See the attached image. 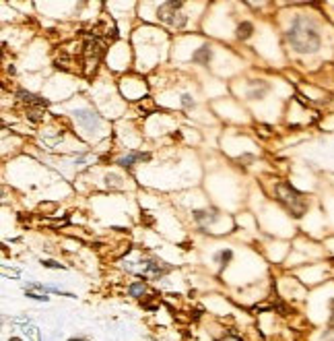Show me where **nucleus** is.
<instances>
[{"label":"nucleus","instance_id":"1","mask_svg":"<svg viewBox=\"0 0 334 341\" xmlns=\"http://www.w3.org/2000/svg\"><path fill=\"white\" fill-rule=\"evenodd\" d=\"M287 41L299 54H314L320 48V33L307 19L297 17L287 31Z\"/></svg>","mask_w":334,"mask_h":341},{"label":"nucleus","instance_id":"2","mask_svg":"<svg viewBox=\"0 0 334 341\" xmlns=\"http://www.w3.org/2000/svg\"><path fill=\"white\" fill-rule=\"evenodd\" d=\"M274 192H276V199L278 203H281L287 211H291L295 217H301L305 211H307V201L305 197L297 190L293 188L289 182H278L274 186Z\"/></svg>","mask_w":334,"mask_h":341},{"label":"nucleus","instance_id":"3","mask_svg":"<svg viewBox=\"0 0 334 341\" xmlns=\"http://www.w3.org/2000/svg\"><path fill=\"white\" fill-rule=\"evenodd\" d=\"M184 5L182 3H165L157 9V19L159 21H165L167 25L172 27H184L186 25V17L180 13Z\"/></svg>","mask_w":334,"mask_h":341},{"label":"nucleus","instance_id":"4","mask_svg":"<svg viewBox=\"0 0 334 341\" xmlns=\"http://www.w3.org/2000/svg\"><path fill=\"white\" fill-rule=\"evenodd\" d=\"M75 118H77V122H79L81 126H85V128H89V130H93V128L99 124V116H97L95 112H91V110H77V112H75Z\"/></svg>","mask_w":334,"mask_h":341},{"label":"nucleus","instance_id":"5","mask_svg":"<svg viewBox=\"0 0 334 341\" xmlns=\"http://www.w3.org/2000/svg\"><path fill=\"white\" fill-rule=\"evenodd\" d=\"M17 97L21 102H25V104H29V106H33V108H45L47 106V102L43 100V97H39V95H35V93H29V91H25V89H19L17 91Z\"/></svg>","mask_w":334,"mask_h":341},{"label":"nucleus","instance_id":"6","mask_svg":"<svg viewBox=\"0 0 334 341\" xmlns=\"http://www.w3.org/2000/svg\"><path fill=\"white\" fill-rule=\"evenodd\" d=\"M140 265H142V273L153 275V277H161L170 271V267H161L157 261H140Z\"/></svg>","mask_w":334,"mask_h":341},{"label":"nucleus","instance_id":"7","mask_svg":"<svg viewBox=\"0 0 334 341\" xmlns=\"http://www.w3.org/2000/svg\"><path fill=\"white\" fill-rule=\"evenodd\" d=\"M147 160H151V155L149 153H138V151H132L130 155H124V157H120L118 160V164L122 166V168H132L134 166V162H147Z\"/></svg>","mask_w":334,"mask_h":341},{"label":"nucleus","instance_id":"8","mask_svg":"<svg viewBox=\"0 0 334 341\" xmlns=\"http://www.w3.org/2000/svg\"><path fill=\"white\" fill-rule=\"evenodd\" d=\"M194 219L198 221V223H202V225H208V223H214L217 219H219V213L217 211H208V209H196L194 211Z\"/></svg>","mask_w":334,"mask_h":341},{"label":"nucleus","instance_id":"9","mask_svg":"<svg viewBox=\"0 0 334 341\" xmlns=\"http://www.w3.org/2000/svg\"><path fill=\"white\" fill-rule=\"evenodd\" d=\"M270 89V85L266 81H250V97L252 100H260V97H264V93Z\"/></svg>","mask_w":334,"mask_h":341},{"label":"nucleus","instance_id":"10","mask_svg":"<svg viewBox=\"0 0 334 341\" xmlns=\"http://www.w3.org/2000/svg\"><path fill=\"white\" fill-rule=\"evenodd\" d=\"M192 60L194 62H198V64H208V60H210V46H202V48H198V50L194 52V56H192Z\"/></svg>","mask_w":334,"mask_h":341},{"label":"nucleus","instance_id":"11","mask_svg":"<svg viewBox=\"0 0 334 341\" xmlns=\"http://www.w3.org/2000/svg\"><path fill=\"white\" fill-rule=\"evenodd\" d=\"M252 33H254V25H252L250 21L240 23V25H237V29H235V35H237L240 39H248Z\"/></svg>","mask_w":334,"mask_h":341},{"label":"nucleus","instance_id":"12","mask_svg":"<svg viewBox=\"0 0 334 341\" xmlns=\"http://www.w3.org/2000/svg\"><path fill=\"white\" fill-rule=\"evenodd\" d=\"M231 257H233V253H231V251H221V253H217V257H214V259L219 261V265H221V267H225V265L231 261Z\"/></svg>","mask_w":334,"mask_h":341},{"label":"nucleus","instance_id":"13","mask_svg":"<svg viewBox=\"0 0 334 341\" xmlns=\"http://www.w3.org/2000/svg\"><path fill=\"white\" fill-rule=\"evenodd\" d=\"M145 291H147V289H145L142 283H132V285H130V296H134V298H140Z\"/></svg>","mask_w":334,"mask_h":341},{"label":"nucleus","instance_id":"14","mask_svg":"<svg viewBox=\"0 0 334 341\" xmlns=\"http://www.w3.org/2000/svg\"><path fill=\"white\" fill-rule=\"evenodd\" d=\"M105 184H107V186H122L118 174H107V176H105Z\"/></svg>","mask_w":334,"mask_h":341},{"label":"nucleus","instance_id":"15","mask_svg":"<svg viewBox=\"0 0 334 341\" xmlns=\"http://www.w3.org/2000/svg\"><path fill=\"white\" fill-rule=\"evenodd\" d=\"M27 116H29V118H31L33 122H39V120H43V114H41L39 110H31V112H29Z\"/></svg>","mask_w":334,"mask_h":341},{"label":"nucleus","instance_id":"16","mask_svg":"<svg viewBox=\"0 0 334 341\" xmlns=\"http://www.w3.org/2000/svg\"><path fill=\"white\" fill-rule=\"evenodd\" d=\"M182 104L186 106V108H194V100H192V97L186 93V95H182Z\"/></svg>","mask_w":334,"mask_h":341},{"label":"nucleus","instance_id":"17","mask_svg":"<svg viewBox=\"0 0 334 341\" xmlns=\"http://www.w3.org/2000/svg\"><path fill=\"white\" fill-rule=\"evenodd\" d=\"M43 267H50V269H62L58 263H54V261H43Z\"/></svg>","mask_w":334,"mask_h":341},{"label":"nucleus","instance_id":"18","mask_svg":"<svg viewBox=\"0 0 334 341\" xmlns=\"http://www.w3.org/2000/svg\"><path fill=\"white\" fill-rule=\"evenodd\" d=\"M27 296L33 298V300H43V302L47 300V296H39V294H33V291H27Z\"/></svg>","mask_w":334,"mask_h":341},{"label":"nucleus","instance_id":"19","mask_svg":"<svg viewBox=\"0 0 334 341\" xmlns=\"http://www.w3.org/2000/svg\"><path fill=\"white\" fill-rule=\"evenodd\" d=\"M11 341H21V339H17V337H13V339H11Z\"/></svg>","mask_w":334,"mask_h":341}]
</instances>
